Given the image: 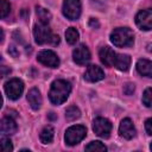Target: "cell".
<instances>
[{"mask_svg": "<svg viewBox=\"0 0 152 152\" xmlns=\"http://www.w3.org/2000/svg\"><path fill=\"white\" fill-rule=\"evenodd\" d=\"M70 91H71V84L68 81L56 80L52 82L50 91H49L50 101L53 104H61L68 99Z\"/></svg>", "mask_w": 152, "mask_h": 152, "instance_id": "1", "label": "cell"}, {"mask_svg": "<svg viewBox=\"0 0 152 152\" xmlns=\"http://www.w3.org/2000/svg\"><path fill=\"white\" fill-rule=\"evenodd\" d=\"M107 148L101 141H91L86 146V151H97V152H104Z\"/></svg>", "mask_w": 152, "mask_h": 152, "instance_id": "22", "label": "cell"}, {"mask_svg": "<svg viewBox=\"0 0 152 152\" xmlns=\"http://www.w3.org/2000/svg\"><path fill=\"white\" fill-rule=\"evenodd\" d=\"M1 4V18H6L11 11V5L6 0H0Z\"/></svg>", "mask_w": 152, "mask_h": 152, "instance_id": "25", "label": "cell"}, {"mask_svg": "<svg viewBox=\"0 0 152 152\" xmlns=\"http://www.w3.org/2000/svg\"><path fill=\"white\" fill-rule=\"evenodd\" d=\"M103 77H104V72L97 65H89L84 74V78L88 82H97L101 81Z\"/></svg>", "mask_w": 152, "mask_h": 152, "instance_id": "12", "label": "cell"}, {"mask_svg": "<svg viewBox=\"0 0 152 152\" xmlns=\"http://www.w3.org/2000/svg\"><path fill=\"white\" fill-rule=\"evenodd\" d=\"M72 58H74L75 63H77L80 65H83V64H87L89 62V59H90V52H89L88 48L84 44H81V45H78L74 50Z\"/></svg>", "mask_w": 152, "mask_h": 152, "instance_id": "10", "label": "cell"}, {"mask_svg": "<svg viewBox=\"0 0 152 152\" xmlns=\"http://www.w3.org/2000/svg\"><path fill=\"white\" fill-rule=\"evenodd\" d=\"M86 134H87V129L84 126H81V125L71 126L65 132V142L70 146L76 145L86 137Z\"/></svg>", "mask_w": 152, "mask_h": 152, "instance_id": "3", "label": "cell"}, {"mask_svg": "<svg viewBox=\"0 0 152 152\" xmlns=\"http://www.w3.org/2000/svg\"><path fill=\"white\" fill-rule=\"evenodd\" d=\"M137 70L140 75L152 78V62L148 59H139L137 62Z\"/></svg>", "mask_w": 152, "mask_h": 152, "instance_id": "16", "label": "cell"}, {"mask_svg": "<svg viewBox=\"0 0 152 152\" xmlns=\"http://www.w3.org/2000/svg\"><path fill=\"white\" fill-rule=\"evenodd\" d=\"M37 59L42 64H44L46 66H50V68H57L59 65V58L51 50H43V51H40L38 53V56H37Z\"/></svg>", "mask_w": 152, "mask_h": 152, "instance_id": "9", "label": "cell"}, {"mask_svg": "<svg viewBox=\"0 0 152 152\" xmlns=\"http://www.w3.org/2000/svg\"><path fill=\"white\" fill-rule=\"evenodd\" d=\"M99 57L102 64L106 66H113L116 58V52H114V50H112L109 46H103L99 51Z\"/></svg>", "mask_w": 152, "mask_h": 152, "instance_id": "11", "label": "cell"}, {"mask_svg": "<svg viewBox=\"0 0 152 152\" xmlns=\"http://www.w3.org/2000/svg\"><path fill=\"white\" fill-rule=\"evenodd\" d=\"M142 103L148 107V108H152V88H147L145 91H144V95H142Z\"/></svg>", "mask_w": 152, "mask_h": 152, "instance_id": "23", "label": "cell"}, {"mask_svg": "<svg viewBox=\"0 0 152 152\" xmlns=\"http://www.w3.org/2000/svg\"><path fill=\"white\" fill-rule=\"evenodd\" d=\"M27 101L30 103V106L37 110L40 108V104H42V96H40V93L37 88H32L28 93H27Z\"/></svg>", "mask_w": 152, "mask_h": 152, "instance_id": "14", "label": "cell"}, {"mask_svg": "<svg viewBox=\"0 0 152 152\" xmlns=\"http://www.w3.org/2000/svg\"><path fill=\"white\" fill-rule=\"evenodd\" d=\"M147 51L152 53V44H151V43H150V44H147Z\"/></svg>", "mask_w": 152, "mask_h": 152, "instance_id": "31", "label": "cell"}, {"mask_svg": "<svg viewBox=\"0 0 152 152\" xmlns=\"http://www.w3.org/2000/svg\"><path fill=\"white\" fill-rule=\"evenodd\" d=\"M49 118H50L51 120H53V119H56V115H55V113H50V115H49Z\"/></svg>", "mask_w": 152, "mask_h": 152, "instance_id": "32", "label": "cell"}, {"mask_svg": "<svg viewBox=\"0 0 152 152\" xmlns=\"http://www.w3.org/2000/svg\"><path fill=\"white\" fill-rule=\"evenodd\" d=\"M145 128H146V132L152 135V118L148 119V120H146V122H145Z\"/></svg>", "mask_w": 152, "mask_h": 152, "instance_id": "27", "label": "cell"}, {"mask_svg": "<svg viewBox=\"0 0 152 152\" xmlns=\"http://www.w3.org/2000/svg\"><path fill=\"white\" fill-rule=\"evenodd\" d=\"M0 129L4 134H14L17 132V124L10 116L2 118L1 124H0Z\"/></svg>", "mask_w": 152, "mask_h": 152, "instance_id": "15", "label": "cell"}, {"mask_svg": "<svg viewBox=\"0 0 152 152\" xmlns=\"http://www.w3.org/2000/svg\"><path fill=\"white\" fill-rule=\"evenodd\" d=\"M39 138H40V141H42L43 144H49V142H51L52 139H53V128H52L51 126L44 127L43 131L40 132Z\"/></svg>", "mask_w": 152, "mask_h": 152, "instance_id": "18", "label": "cell"}, {"mask_svg": "<svg viewBox=\"0 0 152 152\" xmlns=\"http://www.w3.org/2000/svg\"><path fill=\"white\" fill-rule=\"evenodd\" d=\"M37 15H38L39 21L45 25H48L51 19V13L44 7H37Z\"/></svg>", "mask_w": 152, "mask_h": 152, "instance_id": "19", "label": "cell"}, {"mask_svg": "<svg viewBox=\"0 0 152 152\" xmlns=\"http://www.w3.org/2000/svg\"><path fill=\"white\" fill-rule=\"evenodd\" d=\"M1 69H2V72H1V76L2 77H5L6 74H10L11 72V69H6V66H1Z\"/></svg>", "mask_w": 152, "mask_h": 152, "instance_id": "30", "label": "cell"}, {"mask_svg": "<svg viewBox=\"0 0 152 152\" xmlns=\"http://www.w3.org/2000/svg\"><path fill=\"white\" fill-rule=\"evenodd\" d=\"M110 40L115 46L126 48L133 44L134 34L127 27H118V28H114L113 32L110 33Z\"/></svg>", "mask_w": 152, "mask_h": 152, "instance_id": "2", "label": "cell"}, {"mask_svg": "<svg viewBox=\"0 0 152 152\" xmlns=\"http://www.w3.org/2000/svg\"><path fill=\"white\" fill-rule=\"evenodd\" d=\"M93 129L95 134H97L101 138H108L109 133L112 131V124L108 119L104 118H96L93 122Z\"/></svg>", "mask_w": 152, "mask_h": 152, "instance_id": "7", "label": "cell"}, {"mask_svg": "<svg viewBox=\"0 0 152 152\" xmlns=\"http://www.w3.org/2000/svg\"><path fill=\"white\" fill-rule=\"evenodd\" d=\"M89 26H90V27H93V28H97V27L100 26V24H99L97 19L90 18V20H89Z\"/></svg>", "mask_w": 152, "mask_h": 152, "instance_id": "28", "label": "cell"}, {"mask_svg": "<svg viewBox=\"0 0 152 152\" xmlns=\"http://www.w3.org/2000/svg\"><path fill=\"white\" fill-rule=\"evenodd\" d=\"M8 53H11L13 57H17L18 55H19V52H18V50L14 48V46H10V49H8Z\"/></svg>", "mask_w": 152, "mask_h": 152, "instance_id": "29", "label": "cell"}, {"mask_svg": "<svg viewBox=\"0 0 152 152\" xmlns=\"http://www.w3.org/2000/svg\"><path fill=\"white\" fill-rule=\"evenodd\" d=\"M119 133L125 139H132L135 135V128L131 119H124L119 126Z\"/></svg>", "mask_w": 152, "mask_h": 152, "instance_id": "13", "label": "cell"}, {"mask_svg": "<svg viewBox=\"0 0 152 152\" xmlns=\"http://www.w3.org/2000/svg\"><path fill=\"white\" fill-rule=\"evenodd\" d=\"M33 36H34V40L37 44H45V43L51 42V38L53 34L51 33V30L49 28L48 25L40 23V24L34 25Z\"/></svg>", "mask_w": 152, "mask_h": 152, "instance_id": "5", "label": "cell"}, {"mask_svg": "<svg viewBox=\"0 0 152 152\" xmlns=\"http://www.w3.org/2000/svg\"><path fill=\"white\" fill-rule=\"evenodd\" d=\"M65 116L68 120H76L81 116V112L76 106H70L65 110Z\"/></svg>", "mask_w": 152, "mask_h": 152, "instance_id": "21", "label": "cell"}, {"mask_svg": "<svg viewBox=\"0 0 152 152\" xmlns=\"http://www.w3.org/2000/svg\"><path fill=\"white\" fill-rule=\"evenodd\" d=\"M131 65V57L128 55H119L116 53V58L114 62V66L121 71H127Z\"/></svg>", "mask_w": 152, "mask_h": 152, "instance_id": "17", "label": "cell"}, {"mask_svg": "<svg viewBox=\"0 0 152 152\" xmlns=\"http://www.w3.org/2000/svg\"><path fill=\"white\" fill-rule=\"evenodd\" d=\"M65 39L69 44H75L78 40V32L75 27H69L65 31Z\"/></svg>", "mask_w": 152, "mask_h": 152, "instance_id": "20", "label": "cell"}, {"mask_svg": "<svg viewBox=\"0 0 152 152\" xmlns=\"http://www.w3.org/2000/svg\"><path fill=\"white\" fill-rule=\"evenodd\" d=\"M0 147H1V151L2 152H10L13 150V146H12V142L8 138H5L2 137L0 139Z\"/></svg>", "mask_w": 152, "mask_h": 152, "instance_id": "24", "label": "cell"}, {"mask_svg": "<svg viewBox=\"0 0 152 152\" xmlns=\"http://www.w3.org/2000/svg\"><path fill=\"white\" fill-rule=\"evenodd\" d=\"M24 90V83L19 78H12L5 83V91L6 95L11 100H17L20 97Z\"/></svg>", "mask_w": 152, "mask_h": 152, "instance_id": "4", "label": "cell"}, {"mask_svg": "<svg viewBox=\"0 0 152 152\" xmlns=\"http://www.w3.org/2000/svg\"><path fill=\"white\" fill-rule=\"evenodd\" d=\"M135 23L141 30H152V8L140 11L135 17Z\"/></svg>", "mask_w": 152, "mask_h": 152, "instance_id": "8", "label": "cell"}, {"mask_svg": "<svg viewBox=\"0 0 152 152\" xmlns=\"http://www.w3.org/2000/svg\"><path fill=\"white\" fill-rule=\"evenodd\" d=\"M151 150H152V144H151Z\"/></svg>", "mask_w": 152, "mask_h": 152, "instance_id": "33", "label": "cell"}, {"mask_svg": "<svg viewBox=\"0 0 152 152\" xmlns=\"http://www.w3.org/2000/svg\"><path fill=\"white\" fill-rule=\"evenodd\" d=\"M63 14L70 20H76L81 14V1L80 0H64Z\"/></svg>", "mask_w": 152, "mask_h": 152, "instance_id": "6", "label": "cell"}, {"mask_svg": "<svg viewBox=\"0 0 152 152\" xmlns=\"http://www.w3.org/2000/svg\"><path fill=\"white\" fill-rule=\"evenodd\" d=\"M134 89H135V87H134L133 83H127V84L125 86V88H124V93H125L126 95H131V94H133Z\"/></svg>", "mask_w": 152, "mask_h": 152, "instance_id": "26", "label": "cell"}]
</instances>
